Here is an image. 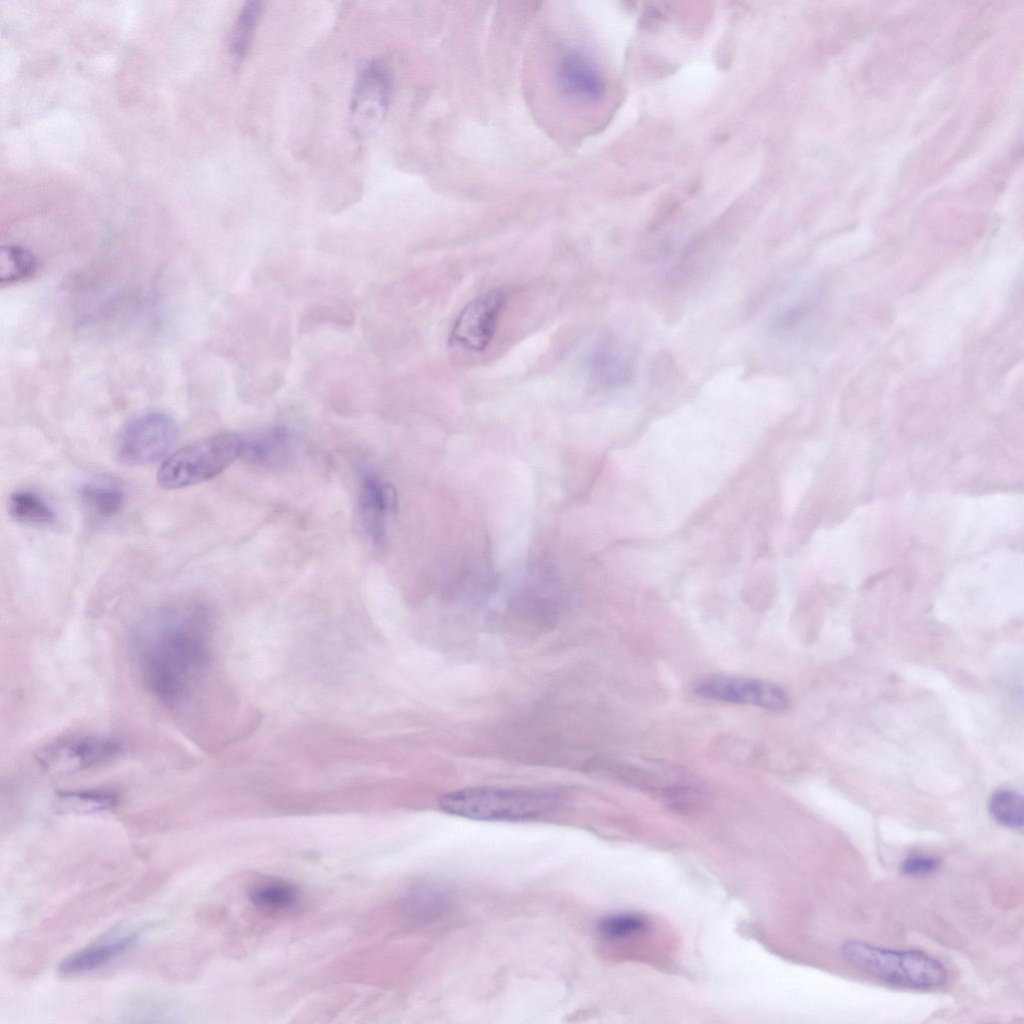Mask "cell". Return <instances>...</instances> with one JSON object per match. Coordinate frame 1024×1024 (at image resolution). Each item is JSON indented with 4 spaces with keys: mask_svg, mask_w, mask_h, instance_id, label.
<instances>
[{
    "mask_svg": "<svg viewBox=\"0 0 1024 1024\" xmlns=\"http://www.w3.org/2000/svg\"><path fill=\"white\" fill-rule=\"evenodd\" d=\"M211 619L196 602L181 601L148 615L133 637L140 678L154 697L175 706L204 678L211 660Z\"/></svg>",
    "mask_w": 1024,
    "mask_h": 1024,
    "instance_id": "6da1fadb",
    "label": "cell"
},
{
    "mask_svg": "<svg viewBox=\"0 0 1024 1024\" xmlns=\"http://www.w3.org/2000/svg\"><path fill=\"white\" fill-rule=\"evenodd\" d=\"M558 792L548 789L471 787L444 794L445 812L475 820L522 821L541 817L560 803Z\"/></svg>",
    "mask_w": 1024,
    "mask_h": 1024,
    "instance_id": "7a4b0ae2",
    "label": "cell"
},
{
    "mask_svg": "<svg viewBox=\"0 0 1024 1024\" xmlns=\"http://www.w3.org/2000/svg\"><path fill=\"white\" fill-rule=\"evenodd\" d=\"M840 952L855 968L892 985L932 989L946 981L944 966L921 951H896L848 941L841 945Z\"/></svg>",
    "mask_w": 1024,
    "mask_h": 1024,
    "instance_id": "3957f363",
    "label": "cell"
},
{
    "mask_svg": "<svg viewBox=\"0 0 1024 1024\" xmlns=\"http://www.w3.org/2000/svg\"><path fill=\"white\" fill-rule=\"evenodd\" d=\"M245 436L217 433L194 441L167 457L157 472L165 489H181L211 480L242 457Z\"/></svg>",
    "mask_w": 1024,
    "mask_h": 1024,
    "instance_id": "277c9868",
    "label": "cell"
},
{
    "mask_svg": "<svg viewBox=\"0 0 1024 1024\" xmlns=\"http://www.w3.org/2000/svg\"><path fill=\"white\" fill-rule=\"evenodd\" d=\"M177 437V424L168 413L144 411L120 428L114 443L115 455L127 465L154 463L168 453Z\"/></svg>",
    "mask_w": 1024,
    "mask_h": 1024,
    "instance_id": "5b68a950",
    "label": "cell"
},
{
    "mask_svg": "<svg viewBox=\"0 0 1024 1024\" xmlns=\"http://www.w3.org/2000/svg\"><path fill=\"white\" fill-rule=\"evenodd\" d=\"M122 751L117 740L100 735H81L54 741L35 755L39 766L54 775H68L103 765Z\"/></svg>",
    "mask_w": 1024,
    "mask_h": 1024,
    "instance_id": "8992f818",
    "label": "cell"
},
{
    "mask_svg": "<svg viewBox=\"0 0 1024 1024\" xmlns=\"http://www.w3.org/2000/svg\"><path fill=\"white\" fill-rule=\"evenodd\" d=\"M391 78L377 61H369L360 70L350 102V125L355 134L367 135L377 129L386 114Z\"/></svg>",
    "mask_w": 1024,
    "mask_h": 1024,
    "instance_id": "52a82bcc",
    "label": "cell"
},
{
    "mask_svg": "<svg viewBox=\"0 0 1024 1024\" xmlns=\"http://www.w3.org/2000/svg\"><path fill=\"white\" fill-rule=\"evenodd\" d=\"M506 295L493 289L471 300L457 316L449 341L463 349L481 352L492 341L505 307Z\"/></svg>",
    "mask_w": 1024,
    "mask_h": 1024,
    "instance_id": "ba28073f",
    "label": "cell"
},
{
    "mask_svg": "<svg viewBox=\"0 0 1024 1024\" xmlns=\"http://www.w3.org/2000/svg\"><path fill=\"white\" fill-rule=\"evenodd\" d=\"M696 692L708 699L749 704L773 711L788 707L785 691L774 684L737 677H712L700 682Z\"/></svg>",
    "mask_w": 1024,
    "mask_h": 1024,
    "instance_id": "9c48e42d",
    "label": "cell"
},
{
    "mask_svg": "<svg viewBox=\"0 0 1024 1024\" xmlns=\"http://www.w3.org/2000/svg\"><path fill=\"white\" fill-rule=\"evenodd\" d=\"M396 499V491L389 482L375 474L364 475L359 489V516L374 545L384 543L388 519L395 511Z\"/></svg>",
    "mask_w": 1024,
    "mask_h": 1024,
    "instance_id": "30bf717a",
    "label": "cell"
},
{
    "mask_svg": "<svg viewBox=\"0 0 1024 1024\" xmlns=\"http://www.w3.org/2000/svg\"><path fill=\"white\" fill-rule=\"evenodd\" d=\"M558 80L568 95L582 100L599 99L605 90L604 80L595 64L577 51H571L562 58Z\"/></svg>",
    "mask_w": 1024,
    "mask_h": 1024,
    "instance_id": "8fae6325",
    "label": "cell"
},
{
    "mask_svg": "<svg viewBox=\"0 0 1024 1024\" xmlns=\"http://www.w3.org/2000/svg\"><path fill=\"white\" fill-rule=\"evenodd\" d=\"M139 938L134 932L111 941L92 944L64 958L57 972L63 977L82 975L97 970L132 948Z\"/></svg>",
    "mask_w": 1024,
    "mask_h": 1024,
    "instance_id": "7c38bea8",
    "label": "cell"
},
{
    "mask_svg": "<svg viewBox=\"0 0 1024 1024\" xmlns=\"http://www.w3.org/2000/svg\"><path fill=\"white\" fill-rule=\"evenodd\" d=\"M117 803V795L108 790H66L55 793L52 807L61 814H93L108 811Z\"/></svg>",
    "mask_w": 1024,
    "mask_h": 1024,
    "instance_id": "4fadbf2b",
    "label": "cell"
},
{
    "mask_svg": "<svg viewBox=\"0 0 1024 1024\" xmlns=\"http://www.w3.org/2000/svg\"><path fill=\"white\" fill-rule=\"evenodd\" d=\"M587 369L592 381L609 387L625 386L634 376L632 365L606 347H598L589 354Z\"/></svg>",
    "mask_w": 1024,
    "mask_h": 1024,
    "instance_id": "5bb4252c",
    "label": "cell"
},
{
    "mask_svg": "<svg viewBox=\"0 0 1024 1024\" xmlns=\"http://www.w3.org/2000/svg\"><path fill=\"white\" fill-rule=\"evenodd\" d=\"M80 499L92 516L99 519H110L122 510L125 504V493L113 483L90 481L81 487Z\"/></svg>",
    "mask_w": 1024,
    "mask_h": 1024,
    "instance_id": "9a60e30c",
    "label": "cell"
},
{
    "mask_svg": "<svg viewBox=\"0 0 1024 1024\" xmlns=\"http://www.w3.org/2000/svg\"><path fill=\"white\" fill-rule=\"evenodd\" d=\"M8 512L16 521L30 525H50L56 513L48 501L30 489L14 491L8 499Z\"/></svg>",
    "mask_w": 1024,
    "mask_h": 1024,
    "instance_id": "2e32d148",
    "label": "cell"
},
{
    "mask_svg": "<svg viewBox=\"0 0 1024 1024\" xmlns=\"http://www.w3.org/2000/svg\"><path fill=\"white\" fill-rule=\"evenodd\" d=\"M299 890L291 882L280 879L263 881L249 892L251 903L266 912H283L292 909L299 900Z\"/></svg>",
    "mask_w": 1024,
    "mask_h": 1024,
    "instance_id": "e0dca14e",
    "label": "cell"
},
{
    "mask_svg": "<svg viewBox=\"0 0 1024 1024\" xmlns=\"http://www.w3.org/2000/svg\"><path fill=\"white\" fill-rule=\"evenodd\" d=\"M262 11V2L248 1L239 12L229 43L230 54L236 62L242 61L247 55Z\"/></svg>",
    "mask_w": 1024,
    "mask_h": 1024,
    "instance_id": "ac0fdd59",
    "label": "cell"
},
{
    "mask_svg": "<svg viewBox=\"0 0 1024 1024\" xmlns=\"http://www.w3.org/2000/svg\"><path fill=\"white\" fill-rule=\"evenodd\" d=\"M287 448V433L273 429L253 437H245L242 457L248 461L267 465L279 460Z\"/></svg>",
    "mask_w": 1024,
    "mask_h": 1024,
    "instance_id": "d6986e66",
    "label": "cell"
},
{
    "mask_svg": "<svg viewBox=\"0 0 1024 1024\" xmlns=\"http://www.w3.org/2000/svg\"><path fill=\"white\" fill-rule=\"evenodd\" d=\"M446 895L437 886L421 884L413 887L405 897V910L414 919L427 920L444 909Z\"/></svg>",
    "mask_w": 1024,
    "mask_h": 1024,
    "instance_id": "ffe728a7",
    "label": "cell"
},
{
    "mask_svg": "<svg viewBox=\"0 0 1024 1024\" xmlns=\"http://www.w3.org/2000/svg\"><path fill=\"white\" fill-rule=\"evenodd\" d=\"M36 258L26 248L18 245L2 246L0 254V280L2 284H13L25 280L36 270Z\"/></svg>",
    "mask_w": 1024,
    "mask_h": 1024,
    "instance_id": "44dd1931",
    "label": "cell"
},
{
    "mask_svg": "<svg viewBox=\"0 0 1024 1024\" xmlns=\"http://www.w3.org/2000/svg\"><path fill=\"white\" fill-rule=\"evenodd\" d=\"M1023 798L1012 789H999L990 799L989 811L992 818L1000 825L1013 829L1023 828Z\"/></svg>",
    "mask_w": 1024,
    "mask_h": 1024,
    "instance_id": "7402d4cb",
    "label": "cell"
},
{
    "mask_svg": "<svg viewBox=\"0 0 1024 1024\" xmlns=\"http://www.w3.org/2000/svg\"><path fill=\"white\" fill-rule=\"evenodd\" d=\"M646 927L643 918L632 914H618L602 919L598 924L600 933L608 939H622L641 932Z\"/></svg>",
    "mask_w": 1024,
    "mask_h": 1024,
    "instance_id": "603a6c76",
    "label": "cell"
},
{
    "mask_svg": "<svg viewBox=\"0 0 1024 1024\" xmlns=\"http://www.w3.org/2000/svg\"><path fill=\"white\" fill-rule=\"evenodd\" d=\"M941 861L932 856L914 854L901 864V872L907 876H925L938 870Z\"/></svg>",
    "mask_w": 1024,
    "mask_h": 1024,
    "instance_id": "cb8c5ba5",
    "label": "cell"
}]
</instances>
